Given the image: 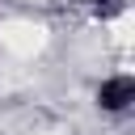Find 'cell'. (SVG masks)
Returning a JSON list of instances; mask_svg holds the SVG:
<instances>
[{
	"label": "cell",
	"instance_id": "1",
	"mask_svg": "<svg viewBox=\"0 0 135 135\" xmlns=\"http://www.w3.org/2000/svg\"><path fill=\"white\" fill-rule=\"evenodd\" d=\"M46 46V30L38 25V21H4L0 25V51L4 55H13V59H30V55H38Z\"/></svg>",
	"mask_w": 135,
	"mask_h": 135
}]
</instances>
